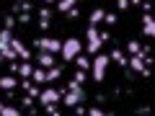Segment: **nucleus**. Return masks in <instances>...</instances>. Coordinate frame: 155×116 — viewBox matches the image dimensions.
I'll list each match as a JSON object with an SVG mask.
<instances>
[{
  "instance_id": "5701e85b",
  "label": "nucleus",
  "mask_w": 155,
  "mask_h": 116,
  "mask_svg": "<svg viewBox=\"0 0 155 116\" xmlns=\"http://www.w3.org/2000/svg\"><path fill=\"white\" fill-rule=\"evenodd\" d=\"M16 16H13V13H11V16H5V26H3V28H13V26H16Z\"/></svg>"
},
{
  "instance_id": "b1692460",
  "label": "nucleus",
  "mask_w": 155,
  "mask_h": 116,
  "mask_svg": "<svg viewBox=\"0 0 155 116\" xmlns=\"http://www.w3.org/2000/svg\"><path fill=\"white\" fill-rule=\"evenodd\" d=\"M72 80H75V83H80V85H83V83H85V70H78Z\"/></svg>"
},
{
  "instance_id": "c85d7f7f",
  "label": "nucleus",
  "mask_w": 155,
  "mask_h": 116,
  "mask_svg": "<svg viewBox=\"0 0 155 116\" xmlns=\"http://www.w3.org/2000/svg\"><path fill=\"white\" fill-rule=\"evenodd\" d=\"M116 8H119V11H127V8H129V0H116Z\"/></svg>"
},
{
  "instance_id": "aec40b11",
  "label": "nucleus",
  "mask_w": 155,
  "mask_h": 116,
  "mask_svg": "<svg viewBox=\"0 0 155 116\" xmlns=\"http://www.w3.org/2000/svg\"><path fill=\"white\" fill-rule=\"evenodd\" d=\"M104 23H106V26H116V23H119L116 13H104Z\"/></svg>"
},
{
  "instance_id": "c756f323",
  "label": "nucleus",
  "mask_w": 155,
  "mask_h": 116,
  "mask_svg": "<svg viewBox=\"0 0 155 116\" xmlns=\"http://www.w3.org/2000/svg\"><path fill=\"white\" fill-rule=\"evenodd\" d=\"M16 21H18V23H28V21H31V16H28V13H21Z\"/></svg>"
},
{
  "instance_id": "393cba45",
  "label": "nucleus",
  "mask_w": 155,
  "mask_h": 116,
  "mask_svg": "<svg viewBox=\"0 0 155 116\" xmlns=\"http://www.w3.org/2000/svg\"><path fill=\"white\" fill-rule=\"evenodd\" d=\"M127 49H129V54H137V52H140V41H129Z\"/></svg>"
},
{
  "instance_id": "20e7f679",
  "label": "nucleus",
  "mask_w": 155,
  "mask_h": 116,
  "mask_svg": "<svg viewBox=\"0 0 155 116\" xmlns=\"http://www.w3.org/2000/svg\"><path fill=\"white\" fill-rule=\"evenodd\" d=\"M31 44L36 47V49H41V52H52V54L62 49V41L60 39H52V36H39V39H34Z\"/></svg>"
},
{
  "instance_id": "4468645a",
  "label": "nucleus",
  "mask_w": 155,
  "mask_h": 116,
  "mask_svg": "<svg viewBox=\"0 0 155 116\" xmlns=\"http://www.w3.org/2000/svg\"><path fill=\"white\" fill-rule=\"evenodd\" d=\"M78 5V0H57V11L60 13H67L70 8H75Z\"/></svg>"
},
{
  "instance_id": "0eeeda50",
  "label": "nucleus",
  "mask_w": 155,
  "mask_h": 116,
  "mask_svg": "<svg viewBox=\"0 0 155 116\" xmlns=\"http://www.w3.org/2000/svg\"><path fill=\"white\" fill-rule=\"evenodd\" d=\"M18 80L16 75H0V90H16L18 88Z\"/></svg>"
},
{
  "instance_id": "f8f14e48",
  "label": "nucleus",
  "mask_w": 155,
  "mask_h": 116,
  "mask_svg": "<svg viewBox=\"0 0 155 116\" xmlns=\"http://www.w3.org/2000/svg\"><path fill=\"white\" fill-rule=\"evenodd\" d=\"M11 28H0V49H5V47H11Z\"/></svg>"
},
{
  "instance_id": "39448f33",
  "label": "nucleus",
  "mask_w": 155,
  "mask_h": 116,
  "mask_svg": "<svg viewBox=\"0 0 155 116\" xmlns=\"http://www.w3.org/2000/svg\"><path fill=\"white\" fill-rule=\"evenodd\" d=\"M36 101H39L41 106H47V103H60V101H62V93H60L57 88H47V90H39Z\"/></svg>"
},
{
  "instance_id": "ddd939ff",
  "label": "nucleus",
  "mask_w": 155,
  "mask_h": 116,
  "mask_svg": "<svg viewBox=\"0 0 155 116\" xmlns=\"http://www.w3.org/2000/svg\"><path fill=\"white\" fill-rule=\"evenodd\" d=\"M31 80L34 83H47V70L44 67H36V70L31 72Z\"/></svg>"
},
{
  "instance_id": "9b49d317",
  "label": "nucleus",
  "mask_w": 155,
  "mask_h": 116,
  "mask_svg": "<svg viewBox=\"0 0 155 116\" xmlns=\"http://www.w3.org/2000/svg\"><path fill=\"white\" fill-rule=\"evenodd\" d=\"M72 62H75V65H78V70H91V60H88V57L83 54V52H80V54H75V57H72Z\"/></svg>"
},
{
  "instance_id": "9d476101",
  "label": "nucleus",
  "mask_w": 155,
  "mask_h": 116,
  "mask_svg": "<svg viewBox=\"0 0 155 116\" xmlns=\"http://www.w3.org/2000/svg\"><path fill=\"white\" fill-rule=\"evenodd\" d=\"M62 70H65V65H52L49 70H47V83L60 80V77H62Z\"/></svg>"
},
{
  "instance_id": "72a5a7b5",
  "label": "nucleus",
  "mask_w": 155,
  "mask_h": 116,
  "mask_svg": "<svg viewBox=\"0 0 155 116\" xmlns=\"http://www.w3.org/2000/svg\"><path fill=\"white\" fill-rule=\"evenodd\" d=\"M3 62H5V57H3V54H0V65H3Z\"/></svg>"
},
{
  "instance_id": "a211bd4d",
  "label": "nucleus",
  "mask_w": 155,
  "mask_h": 116,
  "mask_svg": "<svg viewBox=\"0 0 155 116\" xmlns=\"http://www.w3.org/2000/svg\"><path fill=\"white\" fill-rule=\"evenodd\" d=\"M101 47H104V41H101V36L96 39V41H88V52H91V54H98V52H101Z\"/></svg>"
},
{
  "instance_id": "f3484780",
  "label": "nucleus",
  "mask_w": 155,
  "mask_h": 116,
  "mask_svg": "<svg viewBox=\"0 0 155 116\" xmlns=\"http://www.w3.org/2000/svg\"><path fill=\"white\" fill-rule=\"evenodd\" d=\"M18 75H21V77H31V72H34V67L31 65H28V62H23V65H18Z\"/></svg>"
},
{
  "instance_id": "473e14b6",
  "label": "nucleus",
  "mask_w": 155,
  "mask_h": 116,
  "mask_svg": "<svg viewBox=\"0 0 155 116\" xmlns=\"http://www.w3.org/2000/svg\"><path fill=\"white\" fill-rule=\"evenodd\" d=\"M39 3H54V0H39Z\"/></svg>"
},
{
  "instance_id": "2f4dec72",
  "label": "nucleus",
  "mask_w": 155,
  "mask_h": 116,
  "mask_svg": "<svg viewBox=\"0 0 155 116\" xmlns=\"http://www.w3.org/2000/svg\"><path fill=\"white\" fill-rule=\"evenodd\" d=\"M140 3H142V0H129V5H140Z\"/></svg>"
},
{
  "instance_id": "6e6552de",
  "label": "nucleus",
  "mask_w": 155,
  "mask_h": 116,
  "mask_svg": "<svg viewBox=\"0 0 155 116\" xmlns=\"http://www.w3.org/2000/svg\"><path fill=\"white\" fill-rule=\"evenodd\" d=\"M142 34H145L147 39L155 36V18L150 16V13H145V16H142Z\"/></svg>"
},
{
  "instance_id": "dca6fc26",
  "label": "nucleus",
  "mask_w": 155,
  "mask_h": 116,
  "mask_svg": "<svg viewBox=\"0 0 155 116\" xmlns=\"http://www.w3.org/2000/svg\"><path fill=\"white\" fill-rule=\"evenodd\" d=\"M109 57H111V60L116 62V65L127 67V57H124V54H122V52H119V49H111V54H109Z\"/></svg>"
},
{
  "instance_id": "4be33fe9",
  "label": "nucleus",
  "mask_w": 155,
  "mask_h": 116,
  "mask_svg": "<svg viewBox=\"0 0 155 116\" xmlns=\"http://www.w3.org/2000/svg\"><path fill=\"white\" fill-rule=\"evenodd\" d=\"M85 39H88V41H96V39H98V28H96V26H88V31H85Z\"/></svg>"
},
{
  "instance_id": "6ab92c4d",
  "label": "nucleus",
  "mask_w": 155,
  "mask_h": 116,
  "mask_svg": "<svg viewBox=\"0 0 155 116\" xmlns=\"http://www.w3.org/2000/svg\"><path fill=\"white\" fill-rule=\"evenodd\" d=\"M21 114V108H16V106H3V111H0V116H18Z\"/></svg>"
},
{
  "instance_id": "bb28decb",
  "label": "nucleus",
  "mask_w": 155,
  "mask_h": 116,
  "mask_svg": "<svg viewBox=\"0 0 155 116\" xmlns=\"http://www.w3.org/2000/svg\"><path fill=\"white\" fill-rule=\"evenodd\" d=\"M85 114H91V116H101V114H104V108H98V106H93V108H85Z\"/></svg>"
},
{
  "instance_id": "423d86ee",
  "label": "nucleus",
  "mask_w": 155,
  "mask_h": 116,
  "mask_svg": "<svg viewBox=\"0 0 155 116\" xmlns=\"http://www.w3.org/2000/svg\"><path fill=\"white\" fill-rule=\"evenodd\" d=\"M11 49L16 52V54L21 57V60H31V52H28L26 47H23V41H21V39H16V36H11Z\"/></svg>"
},
{
  "instance_id": "a878e982",
  "label": "nucleus",
  "mask_w": 155,
  "mask_h": 116,
  "mask_svg": "<svg viewBox=\"0 0 155 116\" xmlns=\"http://www.w3.org/2000/svg\"><path fill=\"white\" fill-rule=\"evenodd\" d=\"M44 108H47V114H52V116H57V114H60V108H57L54 103H47Z\"/></svg>"
},
{
  "instance_id": "f03ea898",
  "label": "nucleus",
  "mask_w": 155,
  "mask_h": 116,
  "mask_svg": "<svg viewBox=\"0 0 155 116\" xmlns=\"http://www.w3.org/2000/svg\"><path fill=\"white\" fill-rule=\"evenodd\" d=\"M62 60L65 62H72V57L75 54H80V52H83V41H80V39H67V41H62Z\"/></svg>"
},
{
  "instance_id": "7c9ffc66",
  "label": "nucleus",
  "mask_w": 155,
  "mask_h": 116,
  "mask_svg": "<svg viewBox=\"0 0 155 116\" xmlns=\"http://www.w3.org/2000/svg\"><path fill=\"white\" fill-rule=\"evenodd\" d=\"M137 114H145V116H147V114H150V106H140V108H137Z\"/></svg>"
},
{
  "instance_id": "2eb2a0df",
  "label": "nucleus",
  "mask_w": 155,
  "mask_h": 116,
  "mask_svg": "<svg viewBox=\"0 0 155 116\" xmlns=\"http://www.w3.org/2000/svg\"><path fill=\"white\" fill-rule=\"evenodd\" d=\"M104 8H93V13H91V26H98L101 21H104Z\"/></svg>"
},
{
  "instance_id": "412c9836",
  "label": "nucleus",
  "mask_w": 155,
  "mask_h": 116,
  "mask_svg": "<svg viewBox=\"0 0 155 116\" xmlns=\"http://www.w3.org/2000/svg\"><path fill=\"white\" fill-rule=\"evenodd\" d=\"M0 54L5 57V60H11V62H16V60H18V54H16V52L11 49V47H5V49H0Z\"/></svg>"
},
{
  "instance_id": "7ed1b4c3",
  "label": "nucleus",
  "mask_w": 155,
  "mask_h": 116,
  "mask_svg": "<svg viewBox=\"0 0 155 116\" xmlns=\"http://www.w3.org/2000/svg\"><path fill=\"white\" fill-rule=\"evenodd\" d=\"M78 103H85V90H83V85H78V88L65 90V93H62V106L72 108V106H78Z\"/></svg>"
},
{
  "instance_id": "1a4fd4ad",
  "label": "nucleus",
  "mask_w": 155,
  "mask_h": 116,
  "mask_svg": "<svg viewBox=\"0 0 155 116\" xmlns=\"http://www.w3.org/2000/svg\"><path fill=\"white\" fill-rule=\"evenodd\" d=\"M36 62H39V67H44V70H49L52 65H57L54 57H52V52H41V49H39V54H36Z\"/></svg>"
},
{
  "instance_id": "cd10ccee",
  "label": "nucleus",
  "mask_w": 155,
  "mask_h": 116,
  "mask_svg": "<svg viewBox=\"0 0 155 116\" xmlns=\"http://www.w3.org/2000/svg\"><path fill=\"white\" fill-rule=\"evenodd\" d=\"M39 21H49V11L47 8H39Z\"/></svg>"
},
{
  "instance_id": "f257e3e1",
  "label": "nucleus",
  "mask_w": 155,
  "mask_h": 116,
  "mask_svg": "<svg viewBox=\"0 0 155 116\" xmlns=\"http://www.w3.org/2000/svg\"><path fill=\"white\" fill-rule=\"evenodd\" d=\"M109 62L111 57L104 54V52H98V54L91 60V70H93V83H104V77H106V70H109Z\"/></svg>"
}]
</instances>
